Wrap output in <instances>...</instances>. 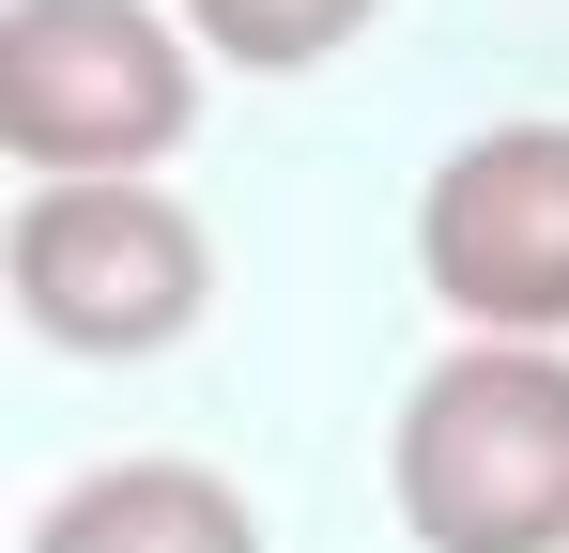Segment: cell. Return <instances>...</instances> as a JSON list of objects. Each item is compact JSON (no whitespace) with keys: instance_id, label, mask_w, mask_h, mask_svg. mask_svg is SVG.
<instances>
[{"instance_id":"obj_1","label":"cell","mask_w":569,"mask_h":553,"mask_svg":"<svg viewBox=\"0 0 569 553\" xmlns=\"http://www.w3.org/2000/svg\"><path fill=\"white\" fill-rule=\"evenodd\" d=\"M385 492L416 553H569V354L447 339L400 384Z\"/></svg>"},{"instance_id":"obj_2","label":"cell","mask_w":569,"mask_h":553,"mask_svg":"<svg viewBox=\"0 0 569 553\" xmlns=\"http://www.w3.org/2000/svg\"><path fill=\"white\" fill-rule=\"evenodd\" d=\"M200 123V31L170 0H0V154L31 184H154Z\"/></svg>"},{"instance_id":"obj_3","label":"cell","mask_w":569,"mask_h":553,"mask_svg":"<svg viewBox=\"0 0 569 553\" xmlns=\"http://www.w3.org/2000/svg\"><path fill=\"white\" fill-rule=\"evenodd\" d=\"M0 292L47 354H170L216 308V247L170 184H16L0 231Z\"/></svg>"},{"instance_id":"obj_4","label":"cell","mask_w":569,"mask_h":553,"mask_svg":"<svg viewBox=\"0 0 569 553\" xmlns=\"http://www.w3.org/2000/svg\"><path fill=\"white\" fill-rule=\"evenodd\" d=\"M416 276L462 339L569 354V123H477L416 184Z\"/></svg>"},{"instance_id":"obj_5","label":"cell","mask_w":569,"mask_h":553,"mask_svg":"<svg viewBox=\"0 0 569 553\" xmlns=\"http://www.w3.org/2000/svg\"><path fill=\"white\" fill-rule=\"evenodd\" d=\"M16 553H262V507L216 461H93L31 507Z\"/></svg>"},{"instance_id":"obj_6","label":"cell","mask_w":569,"mask_h":553,"mask_svg":"<svg viewBox=\"0 0 569 553\" xmlns=\"http://www.w3.org/2000/svg\"><path fill=\"white\" fill-rule=\"evenodd\" d=\"M200 31V62H231V78H308V62H339L355 31H370L385 0H170Z\"/></svg>"}]
</instances>
